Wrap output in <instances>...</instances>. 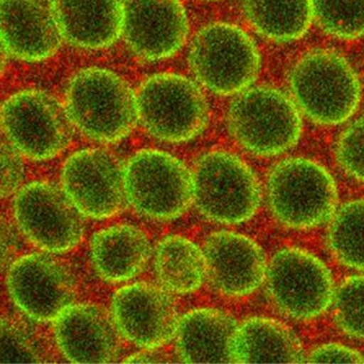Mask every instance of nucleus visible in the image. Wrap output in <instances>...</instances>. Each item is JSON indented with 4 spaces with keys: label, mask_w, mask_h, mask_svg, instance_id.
<instances>
[{
    "label": "nucleus",
    "mask_w": 364,
    "mask_h": 364,
    "mask_svg": "<svg viewBox=\"0 0 364 364\" xmlns=\"http://www.w3.org/2000/svg\"><path fill=\"white\" fill-rule=\"evenodd\" d=\"M65 108L74 127L100 143L124 139L139 120L137 98L129 85L100 68L82 70L72 77Z\"/></svg>",
    "instance_id": "1"
},
{
    "label": "nucleus",
    "mask_w": 364,
    "mask_h": 364,
    "mask_svg": "<svg viewBox=\"0 0 364 364\" xmlns=\"http://www.w3.org/2000/svg\"><path fill=\"white\" fill-rule=\"evenodd\" d=\"M296 103L311 120L338 124L353 114L361 97L359 80L342 56L330 50L307 54L291 75Z\"/></svg>",
    "instance_id": "2"
},
{
    "label": "nucleus",
    "mask_w": 364,
    "mask_h": 364,
    "mask_svg": "<svg viewBox=\"0 0 364 364\" xmlns=\"http://www.w3.org/2000/svg\"><path fill=\"white\" fill-rule=\"evenodd\" d=\"M192 184L198 211L220 223L247 221L260 205V188L254 173L245 161L227 151H211L200 157Z\"/></svg>",
    "instance_id": "3"
},
{
    "label": "nucleus",
    "mask_w": 364,
    "mask_h": 364,
    "mask_svg": "<svg viewBox=\"0 0 364 364\" xmlns=\"http://www.w3.org/2000/svg\"><path fill=\"white\" fill-rule=\"evenodd\" d=\"M138 119L151 136L168 143L193 139L208 122V105L196 85L177 74H156L140 85Z\"/></svg>",
    "instance_id": "4"
},
{
    "label": "nucleus",
    "mask_w": 364,
    "mask_h": 364,
    "mask_svg": "<svg viewBox=\"0 0 364 364\" xmlns=\"http://www.w3.org/2000/svg\"><path fill=\"white\" fill-rule=\"evenodd\" d=\"M193 72L206 89L233 95L254 82L260 56L254 41L235 25L215 23L200 29L190 50Z\"/></svg>",
    "instance_id": "5"
},
{
    "label": "nucleus",
    "mask_w": 364,
    "mask_h": 364,
    "mask_svg": "<svg viewBox=\"0 0 364 364\" xmlns=\"http://www.w3.org/2000/svg\"><path fill=\"white\" fill-rule=\"evenodd\" d=\"M228 120L235 139L256 155L284 153L301 137L299 110L285 95L272 87L243 91L231 103Z\"/></svg>",
    "instance_id": "6"
},
{
    "label": "nucleus",
    "mask_w": 364,
    "mask_h": 364,
    "mask_svg": "<svg viewBox=\"0 0 364 364\" xmlns=\"http://www.w3.org/2000/svg\"><path fill=\"white\" fill-rule=\"evenodd\" d=\"M268 196L276 218L297 229L326 221L338 202L336 183L328 171L305 159H287L274 167L268 182Z\"/></svg>",
    "instance_id": "7"
},
{
    "label": "nucleus",
    "mask_w": 364,
    "mask_h": 364,
    "mask_svg": "<svg viewBox=\"0 0 364 364\" xmlns=\"http://www.w3.org/2000/svg\"><path fill=\"white\" fill-rule=\"evenodd\" d=\"M4 132L21 155L48 161L69 146L72 124L65 106L40 90H23L9 97L1 109Z\"/></svg>",
    "instance_id": "8"
},
{
    "label": "nucleus",
    "mask_w": 364,
    "mask_h": 364,
    "mask_svg": "<svg viewBox=\"0 0 364 364\" xmlns=\"http://www.w3.org/2000/svg\"><path fill=\"white\" fill-rule=\"evenodd\" d=\"M130 205L145 217L171 220L186 211L193 200L192 174L182 161L161 151H141L124 169Z\"/></svg>",
    "instance_id": "9"
},
{
    "label": "nucleus",
    "mask_w": 364,
    "mask_h": 364,
    "mask_svg": "<svg viewBox=\"0 0 364 364\" xmlns=\"http://www.w3.org/2000/svg\"><path fill=\"white\" fill-rule=\"evenodd\" d=\"M63 190L46 182L25 185L14 200V215L25 237L52 254L72 250L82 239V219Z\"/></svg>",
    "instance_id": "10"
},
{
    "label": "nucleus",
    "mask_w": 364,
    "mask_h": 364,
    "mask_svg": "<svg viewBox=\"0 0 364 364\" xmlns=\"http://www.w3.org/2000/svg\"><path fill=\"white\" fill-rule=\"evenodd\" d=\"M267 279L272 301L294 318L318 316L332 301L330 272L307 251L295 248L279 251L267 270Z\"/></svg>",
    "instance_id": "11"
},
{
    "label": "nucleus",
    "mask_w": 364,
    "mask_h": 364,
    "mask_svg": "<svg viewBox=\"0 0 364 364\" xmlns=\"http://www.w3.org/2000/svg\"><path fill=\"white\" fill-rule=\"evenodd\" d=\"M62 190L85 217L106 219L124 206V169L108 151L83 149L70 156L61 174Z\"/></svg>",
    "instance_id": "12"
},
{
    "label": "nucleus",
    "mask_w": 364,
    "mask_h": 364,
    "mask_svg": "<svg viewBox=\"0 0 364 364\" xmlns=\"http://www.w3.org/2000/svg\"><path fill=\"white\" fill-rule=\"evenodd\" d=\"M7 288L14 304L36 322L55 321L71 306L75 284L71 272L56 259L43 254L21 257L7 274Z\"/></svg>",
    "instance_id": "13"
},
{
    "label": "nucleus",
    "mask_w": 364,
    "mask_h": 364,
    "mask_svg": "<svg viewBox=\"0 0 364 364\" xmlns=\"http://www.w3.org/2000/svg\"><path fill=\"white\" fill-rule=\"evenodd\" d=\"M112 319L119 334L139 348H161L175 338L180 322L176 305L165 289L137 282L119 289L112 303Z\"/></svg>",
    "instance_id": "14"
},
{
    "label": "nucleus",
    "mask_w": 364,
    "mask_h": 364,
    "mask_svg": "<svg viewBox=\"0 0 364 364\" xmlns=\"http://www.w3.org/2000/svg\"><path fill=\"white\" fill-rule=\"evenodd\" d=\"M122 34L141 58H171L188 37L186 11L180 0H124Z\"/></svg>",
    "instance_id": "15"
},
{
    "label": "nucleus",
    "mask_w": 364,
    "mask_h": 364,
    "mask_svg": "<svg viewBox=\"0 0 364 364\" xmlns=\"http://www.w3.org/2000/svg\"><path fill=\"white\" fill-rule=\"evenodd\" d=\"M3 50L21 61L52 58L61 46L63 34L54 0H1Z\"/></svg>",
    "instance_id": "16"
},
{
    "label": "nucleus",
    "mask_w": 364,
    "mask_h": 364,
    "mask_svg": "<svg viewBox=\"0 0 364 364\" xmlns=\"http://www.w3.org/2000/svg\"><path fill=\"white\" fill-rule=\"evenodd\" d=\"M203 252L208 277L225 295H249L266 278L264 251L245 235L229 231L213 233L206 239Z\"/></svg>",
    "instance_id": "17"
},
{
    "label": "nucleus",
    "mask_w": 364,
    "mask_h": 364,
    "mask_svg": "<svg viewBox=\"0 0 364 364\" xmlns=\"http://www.w3.org/2000/svg\"><path fill=\"white\" fill-rule=\"evenodd\" d=\"M118 330L114 319L92 304L64 309L54 324L56 344L73 363H108L118 355Z\"/></svg>",
    "instance_id": "18"
},
{
    "label": "nucleus",
    "mask_w": 364,
    "mask_h": 364,
    "mask_svg": "<svg viewBox=\"0 0 364 364\" xmlns=\"http://www.w3.org/2000/svg\"><path fill=\"white\" fill-rule=\"evenodd\" d=\"M64 40L85 50L112 46L122 33L124 0H54Z\"/></svg>",
    "instance_id": "19"
},
{
    "label": "nucleus",
    "mask_w": 364,
    "mask_h": 364,
    "mask_svg": "<svg viewBox=\"0 0 364 364\" xmlns=\"http://www.w3.org/2000/svg\"><path fill=\"white\" fill-rule=\"evenodd\" d=\"M237 326L232 317L219 309L188 311L175 333L177 354L185 363H232L230 342Z\"/></svg>",
    "instance_id": "20"
},
{
    "label": "nucleus",
    "mask_w": 364,
    "mask_h": 364,
    "mask_svg": "<svg viewBox=\"0 0 364 364\" xmlns=\"http://www.w3.org/2000/svg\"><path fill=\"white\" fill-rule=\"evenodd\" d=\"M232 363H301L303 348L291 330L274 319L249 318L230 342Z\"/></svg>",
    "instance_id": "21"
},
{
    "label": "nucleus",
    "mask_w": 364,
    "mask_h": 364,
    "mask_svg": "<svg viewBox=\"0 0 364 364\" xmlns=\"http://www.w3.org/2000/svg\"><path fill=\"white\" fill-rule=\"evenodd\" d=\"M151 256V245L141 230L118 225L101 230L91 241L95 270L108 282H124L143 272Z\"/></svg>",
    "instance_id": "22"
},
{
    "label": "nucleus",
    "mask_w": 364,
    "mask_h": 364,
    "mask_svg": "<svg viewBox=\"0 0 364 364\" xmlns=\"http://www.w3.org/2000/svg\"><path fill=\"white\" fill-rule=\"evenodd\" d=\"M155 270L165 289L175 294L198 291L208 277L204 252L180 235H169L159 243Z\"/></svg>",
    "instance_id": "23"
},
{
    "label": "nucleus",
    "mask_w": 364,
    "mask_h": 364,
    "mask_svg": "<svg viewBox=\"0 0 364 364\" xmlns=\"http://www.w3.org/2000/svg\"><path fill=\"white\" fill-rule=\"evenodd\" d=\"M245 11L257 32L277 42L301 38L313 17L311 0H245Z\"/></svg>",
    "instance_id": "24"
},
{
    "label": "nucleus",
    "mask_w": 364,
    "mask_h": 364,
    "mask_svg": "<svg viewBox=\"0 0 364 364\" xmlns=\"http://www.w3.org/2000/svg\"><path fill=\"white\" fill-rule=\"evenodd\" d=\"M330 243L341 262L364 270V200L341 208L331 225Z\"/></svg>",
    "instance_id": "25"
},
{
    "label": "nucleus",
    "mask_w": 364,
    "mask_h": 364,
    "mask_svg": "<svg viewBox=\"0 0 364 364\" xmlns=\"http://www.w3.org/2000/svg\"><path fill=\"white\" fill-rule=\"evenodd\" d=\"M313 16L325 32L343 40L364 35V0H311Z\"/></svg>",
    "instance_id": "26"
},
{
    "label": "nucleus",
    "mask_w": 364,
    "mask_h": 364,
    "mask_svg": "<svg viewBox=\"0 0 364 364\" xmlns=\"http://www.w3.org/2000/svg\"><path fill=\"white\" fill-rule=\"evenodd\" d=\"M334 311L336 322L346 334L364 340V276L348 278L340 286Z\"/></svg>",
    "instance_id": "27"
},
{
    "label": "nucleus",
    "mask_w": 364,
    "mask_h": 364,
    "mask_svg": "<svg viewBox=\"0 0 364 364\" xmlns=\"http://www.w3.org/2000/svg\"><path fill=\"white\" fill-rule=\"evenodd\" d=\"M338 159L348 174L364 182V118L353 122L341 136Z\"/></svg>",
    "instance_id": "28"
},
{
    "label": "nucleus",
    "mask_w": 364,
    "mask_h": 364,
    "mask_svg": "<svg viewBox=\"0 0 364 364\" xmlns=\"http://www.w3.org/2000/svg\"><path fill=\"white\" fill-rule=\"evenodd\" d=\"M15 326L3 323L1 330V362H36L34 348Z\"/></svg>",
    "instance_id": "29"
},
{
    "label": "nucleus",
    "mask_w": 364,
    "mask_h": 364,
    "mask_svg": "<svg viewBox=\"0 0 364 364\" xmlns=\"http://www.w3.org/2000/svg\"><path fill=\"white\" fill-rule=\"evenodd\" d=\"M21 154L11 145L1 146V196L9 198L18 190L24 178V166Z\"/></svg>",
    "instance_id": "30"
},
{
    "label": "nucleus",
    "mask_w": 364,
    "mask_h": 364,
    "mask_svg": "<svg viewBox=\"0 0 364 364\" xmlns=\"http://www.w3.org/2000/svg\"><path fill=\"white\" fill-rule=\"evenodd\" d=\"M309 363H364V356L340 344H325L309 354Z\"/></svg>",
    "instance_id": "31"
},
{
    "label": "nucleus",
    "mask_w": 364,
    "mask_h": 364,
    "mask_svg": "<svg viewBox=\"0 0 364 364\" xmlns=\"http://www.w3.org/2000/svg\"><path fill=\"white\" fill-rule=\"evenodd\" d=\"M126 363H157L161 362L159 353H156L153 350H146V351L140 352V353L132 355L126 360Z\"/></svg>",
    "instance_id": "32"
}]
</instances>
